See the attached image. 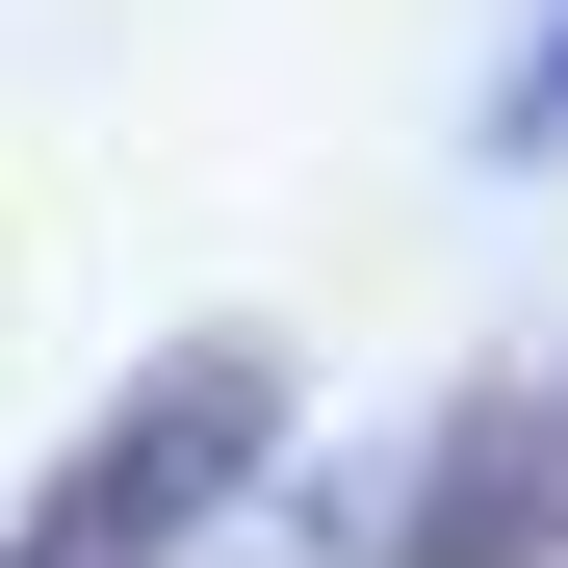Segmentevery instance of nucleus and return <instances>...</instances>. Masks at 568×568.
I'll return each instance as SVG.
<instances>
[{
	"instance_id": "obj_1",
	"label": "nucleus",
	"mask_w": 568,
	"mask_h": 568,
	"mask_svg": "<svg viewBox=\"0 0 568 568\" xmlns=\"http://www.w3.org/2000/svg\"><path fill=\"white\" fill-rule=\"evenodd\" d=\"M258 465H284V362H258V336H181L155 388L78 439L27 517H0V568H181V542L258 491Z\"/></svg>"
}]
</instances>
